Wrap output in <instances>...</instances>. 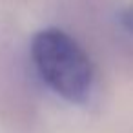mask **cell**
I'll use <instances>...</instances> for the list:
<instances>
[{"label":"cell","mask_w":133,"mask_h":133,"mask_svg":"<svg viewBox=\"0 0 133 133\" xmlns=\"http://www.w3.org/2000/svg\"><path fill=\"white\" fill-rule=\"evenodd\" d=\"M31 57L40 78L68 102H86L93 89V64L68 33L49 28L31 40Z\"/></svg>","instance_id":"6da1fadb"},{"label":"cell","mask_w":133,"mask_h":133,"mask_svg":"<svg viewBox=\"0 0 133 133\" xmlns=\"http://www.w3.org/2000/svg\"><path fill=\"white\" fill-rule=\"evenodd\" d=\"M120 24H122V28L133 37V6H129V8H126V9L122 11V15H120Z\"/></svg>","instance_id":"7a4b0ae2"}]
</instances>
